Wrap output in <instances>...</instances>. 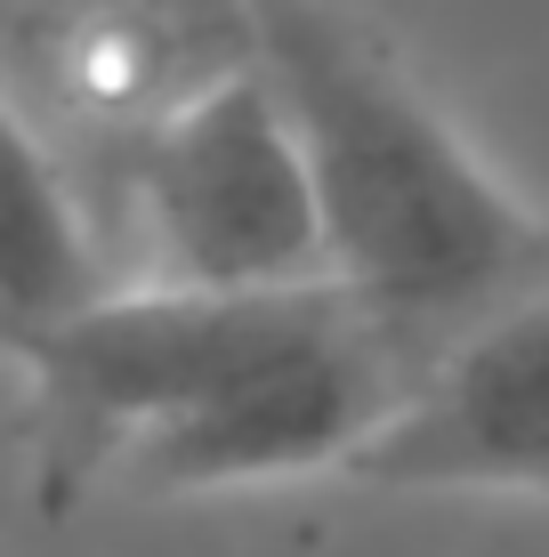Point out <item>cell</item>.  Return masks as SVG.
I'll return each instance as SVG.
<instances>
[{
    "mask_svg": "<svg viewBox=\"0 0 549 557\" xmlns=\"http://www.w3.org/2000/svg\"><path fill=\"white\" fill-rule=\"evenodd\" d=\"M259 65L308 146L332 283L421 372L445 339L549 292V219L339 0H251Z\"/></svg>",
    "mask_w": 549,
    "mask_h": 557,
    "instance_id": "obj_1",
    "label": "cell"
},
{
    "mask_svg": "<svg viewBox=\"0 0 549 557\" xmlns=\"http://www.w3.org/2000/svg\"><path fill=\"white\" fill-rule=\"evenodd\" d=\"M355 307L339 283H291V292H186V283H122L89 315L57 323L41 339H16L33 405V453H41V502L65 517L98 476L122 469L129 445H146L226 380L291 348L299 332Z\"/></svg>",
    "mask_w": 549,
    "mask_h": 557,
    "instance_id": "obj_2",
    "label": "cell"
},
{
    "mask_svg": "<svg viewBox=\"0 0 549 557\" xmlns=\"http://www.w3.org/2000/svg\"><path fill=\"white\" fill-rule=\"evenodd\" d=\"M129 283L186 292H291L332 283V235L299 122L267 65H235L138 146L122 186Z\"/></svg>",
    "mask_w": 549,
    "mask_h": 557,
    "instance_id": "obj_3",
    "label": "cell"
},
{
    "mask_svg": "<svg viewBox=\"0 0 549 557\" xmlns=\"http://www.w3.org/2000/svg\"><path fill=\"white\" fill-rule=\"evenodd\" d=\"M251 57V0H9V129L73 178L122 259L138 146Z\"/></svg>",
    "mask_w": 549,
    "mask_h": 557,
    "instance_id": "obj_4",
    "label": "cell"
},
{
    "mask_svg": "<svg viewBox=\"0 0 549 557\" xmlns=\"http://www.w3.org/2000/svg\"><path fill=\"white\" fill-rule=\"evenodd\" d=\"M412 363L372 332L364 307H339L332 323L299 332L291 348L251 363L242 380H226L219 396H202L195 412H178L146 445L122 453V485L138 493H235V485H283V476L315 469H355V453L372 445V429L396 412Z\"/></svg>",
    "mask_w": 549,
    "mask_h": 557,
    "instance_id": "obj_5",
    "label": "cell"
},
{
    "mask_svg": "<svg viewBox=\"0 0 549 557\" xmlns=\"http://www.w3.org/2000/svg\"><path fill=\"white\" fill-rule=\"evenodd\" d=\"M355 485L549 502V292L445 339L355 453Z\"/></svg>",
    "mask_w": 549,
    "mask_h": 557,
    "instance_id": "obj_6",
    "label": "cell"
},
{
    "mask_svg": "<svg viewBox=\"0 0 549 557\" xmlns=\"http://www.w3.org/2000/svg\"><path fill=\"white\" fill-rule=\"evenodd\" d=\"M16 138V129H9ZM122 259H113L98 210L73 195V178L49 162L33 138H16V195H9V348L41 339L57 323L89 315L98 299L122 292Z\"/></svg>",
    "mask_w": 549,
    "mask_h": 557,
    "instance_id": "obj_7",
    "label": "cell"
}]
</instances>
